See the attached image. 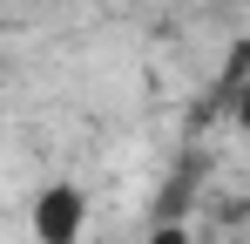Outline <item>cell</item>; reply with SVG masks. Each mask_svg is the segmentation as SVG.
Returning a JSON list of instances; mask_svg holds the SVG:
<instances>
[{
    "mask_svg": "<svg viewBox=\"0 0 250 244\" xmlns=\"http://www.w3.org/2000/svg\"><path fill=\"white\" fill-rule=\"evenodd\" d=\"M27 231H34V244H82L88 238V190L68 183V176L41 183L34 203H27Z\"/></svg>",
    "mask_w": 250,
    "mask_h": 244,
    "instance_id": "obj_1",
    "label": "cell"
},
{
    "mask_svg": "<svg viewBox=\"0 0 250 244\" xmlns=\"http://www.w3.org/2000/svg\"><path fill=\"white\" fill-rule=\"evenodd\" d=\"M149 244H189V231L183 224H163V231H149Z\"/></svg>",
    "mask_w": 250,
    "mask_h": 244,
    "instance_id": "obj_2",
    "label": "cell"
},
{
    "mask_svg": "<svg viewBox=\"0 0 250 244\" xmlns=\"http://www.w3.org/2000/svg\"><path fill=\"white\" fill-rule=\"evenodd\" d=\"M237 129L250 136V81H244V95H237Z\"/></svg>",
    "mask_w": 250,
    "mask_h": 244,
    "instance_id": "obj_3",
    "label": "cell"
}]
</instances>
